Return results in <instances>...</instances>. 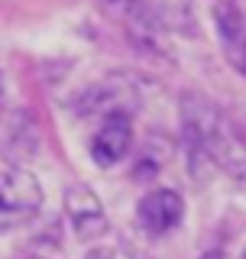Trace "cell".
<instances>
[{
  "instance_id": "3957f363",
  "label": "cell",
  "mask_w": 246,
  "mask_h": 259,
  "mask_svg": "<svg viewBox=\"0 0 246 259\" xmlns=\"http://www.w3.org/2000/svg\"><path fill=\"white\" fill-rule=\"evenodd\" d=\"M139 107V91L130 78H104L78 97V113L85 117H133Z\"/></svg>"
},
{
  "instance_id": "5b68a950",
  "label": "cell",
  "mask_w": 246,
  "mask_h": 259,
  "mask_svg": "<svg viewBox=\"0 0 246 259\" xmlns=\"http://www.w3.org/2000/svg\"><path fill=\"white\" fill-rule=\"evenodd\" d=\"M185 217V198L175 188H152L136 204V224L146 237H166Z\"/></svg>"
},
{
  "instance_id": "277c9868",
  "label": "cell",
  "mask_w": 246,
  "mask_h": 259,
  "mask_svg": "<svg viewBox=\"0 0 246 259\" xmlns=\"http://www.w3.org/2000/svg\"><path fill=\"white\" fill-rule=\"evenodd\" d=\"M65 217H68L71 230L81 243H94L110 230L107 210H104L101 198L88 188V185H68L65 188Z\"/></svg>"
},
{
  "instance_id": "8992f818",
  "label": "cell",
  "mask_w": 246,
  "mask_h": 259,
  "mask_svg": "<svg viewBox=\"0 0 246 259\" xmlns=\"http://www.w3.org/2000/svg\"><path fill=\"white\" fill-rule=\"evenodd\" d=\"M214 26H217V42L224 59L246 78V20L233 0H217L214 4Z\"/></svg>"
},
{
  "instance_id": "9c48e42d",
  "label": "cell",
  "mask_w": 246,
  "mask_h": 259,
  "mask_svg": "<svg viewBox=\"0 0 246 259\" xmlns=\"http://www.w3.org/2000/svg\"><path fill=\"white\" fill-rule=\"evenodd\" d=\"M243 256H246V246H243Z\"/></svg>"
},
{
  "instance_id": "ba28073f",
  "label": "cell",
  "mask_w": 246,
  "mask_h": 259,
  "mask_svg": "<svg viewBox=\"0 0 246 259\" xmlns=\"http://www.w3.org/2000/svg\"><path fill=\"white\" fill-rule=\"evenodd\" d=\"M0 104H4V81H0Z\"/></svg>"
},
{
  "instance_id": "7a4b0ae2",
  "label": "cell",
  "mask_w": 246,
  "mask_h": 259,
  "mask_svg": "<svg viewBox=\"0 0 246 259\" xmlns=\"http://www.w3.org/2000/svg\"><path fill=\"white\" fill-rule=\"evenodd\" d=\"M43 207V185L26 168H0V233L29 224Z\"/></svg>"
},
{
  "instance_id": "52a82bcc",
  "label": "cell",
  "mask_w": 246,
  "mask_h": 259,
  "mask_svg": "<svg viewBox=\"0 0 246 259\" xmlns=\"http://www.w3.org/2000/svg\"><path fill=\"white\" fill-rule=\"evenodd\" d=\"M133 149V123L130 117H104L91 136V159L101 168H113Z\"/></svg>"
},
{
  "instance_id": "6da1fadb",
  "label": "cell",
  "mask_w": 246,
  "mask_h": 259,
  "mask_svg": "<svg viewBox=\"0 0 246 259\" xmlns=\"http://www.w3.org/2000/svg\"><path fill=\"white\" fill-rule=\"evenodd\" d=\"M182 120L191 156H204L220 172H227L236 182H246V133L230 117H224L214 104L201 97H185Z\"/></svg>"
}]
</instances>
